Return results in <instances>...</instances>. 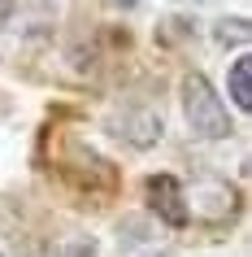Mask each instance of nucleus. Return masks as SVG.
<instances>
[{
    "instance_id": "obj_11",
    "label": "nucleus",
    "mask_w": 252,
    "mask_h": 257,
    "mask_svg": "<svg viewBox=\"0 0 252 257\" xmlns=\"http://www.w3.org/2000/svg\"><path fill=\"white\" fill-rule=\"evenodd\" d=\"M118 5H135V0H118Z\"/></svg>"
},
{
    "instance_id": "obj_2",
    "label": "nucleus",
    "mask_w": 252,
    "mask_h": 257,
    "mask_svg": "<svg viewBox=\"0 0 252 257\" xmlns=\"http://www.w3.org/2000/svg\"><path fill=\"white\" fill-rule=\"evenodd\" d=\"M187 196V214L196 218V222H209V227H222V222H230L239 209V192L226 183V179H196L191 188H183Z\"/></svg>"
},
{
    "instance_id": "obj_10",
    "label": "nucleus",
    "mask_w": 252,
    "mask_h": 257,
    "mask_svg": "<svg viewBox=\"0 0 252 257\" xmlns=\"http://www.w3.org/2000/svg\"><path fill=\"white\" fill-rule=\"evenodd\" d=\"M148 257H174V253H161V248H157V253H148Z\"/></svg>"
},
{
    "instance_id": "obj_9",
    "label": "nucleus",
    "mask_w": 252,
    "mask_h": 257,
    "mask_svg": "<svg viewBox=\"0 0 252 257\" xmlns=\"http://www.w3.org/2000/svg\"><path fill=\"white\" fill-rule=\"evenodd\" d=\"M243 175L252 179V153H248V157H243Z\"/></svg>"
},
{
    "instance_id": "obj_5",
    "label": "nucleus",
    "mask_w": 252,
    "mask_h": 257,
    "mask_svg": "<svg viewBox=\"0 0 252 257\" xmlns=\"http://www.w3.org/2000/svg\"><path fill=\"white\" fill-rule=\"evenodd\" d=\"M226 92L243 113H252V53H243L239 61H230V74H226Z\"/></svg>"
},
{
    "instance_id": "obj_1",
    "label": "nucleus",
    "mask_w": 252,
    "mask_h": 257,
    "mask_svg": "<svg viewBox=\"0 0 252 257\" xmlns=\"http://www.w3.org/2000/svg\"><path fill=\"white\" fill-rule=\"evenodd\" d=\"M183 118L191 126V136L200 140H226L235 126H230V109L222 105V96L213 92V83L204 74H191L183 83Z\"/></svg>"
},
{
    "instance_id": "obj_8",
    "label": "nucleus",
    "mask_w": 252,
    "mask_h": 257,
    "mask_svg": "<svg viewBox=\"0 0 252 257\" xmlns=\"http://www.w3.org/2000/svg\"><path fill=\"white\" fill-rule=\"evenodd\" d=\"M9 18H14V0H0V31L9 27Z\"/></svg>"
},
{
    "instance_id": "obj_3",
    "label": "nucleus",
    "mask_w": 252,
    "mask_h": 257,
    "mask_svg": "<svg viewBox=\"0 0 252 257\" xmlns=\"http://www.w3.org/2000/svg\"><path fill=\"white\" fill-rule=\"evenodd\" d=\"M148 205H152V214H157L165 227H187V222H191L187 196H183V188H178L174 175H152L148 179Z\"/></svg>"
},
{
    "instance_id": "obj_7",
    "label": "nucleus",
    "mask_w": 252,
    "mask_h": 257,
    "mask_svg": "<svg viewBox=\"0 0 252 257\" xmlns=\"http://www.w3.org/2000/svg\"><path fill=\"white\" fill-rule=\"evenodd\" d=\"M57 257H100V248H96V240H87V235H74V240H66L57 248Z\"/></svg>"
},
{
    "instance_id": "obj_4",
    "label": "nucleus",
    "mask_w": 252,
    "mask_h": 257,
    "mask_svg": "<svg viewBox=\"0 0 252 257\" xmlns=\"http://www.w3.org/2000/svg\"><path fill=\"white\" fill-rule=\"evenodd\" d=\"M161 131H165V122H161L157 109H144V105H135L126 109L118 118V136L126 140V144H135V149H152L161 140Z\"/></svg>"
},
{
    "instance_id": "obj_6",
    "label": "nucleus",
    "mask_w": 252,
    "mask_h": 257,
    "mask_svg": "<svg viewBox=\"0 0 252 257\" xmlns=\"http://www.w3.org/2000/svg\"><path fill=\"white\" fill-rule=\"evenodd\" d=\"M213 40L222 48H235V44H252V18H222L213 27Z\"/></svg>"
}]
</instances>
